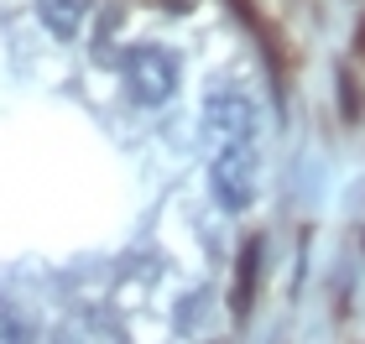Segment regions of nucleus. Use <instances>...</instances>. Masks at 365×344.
<instances>
[{
	"mask_svg": "<svg viewBox=\"0 0 365 344\" xmlns=\"http://www.w3.org/2000/svg\"><path fill=\"white\" fill-rule=\"evenodd\" d=\"M339 105H344V120H360V94H355V73L350 68H339Z\"/></svg>",
	"mask_w": 365,
	"mask_h": 344,
	"instance_id": "6",
	"label": "nucleus"
},
{
	"mask_svg": "<svg viewBox=\"0 0 365 344\" xmlns=\"http://www.w3.org/2000/svg\"><path fill=\"white\" fill-rule=\"evenodd\" d=\"M0 344H26V323L11 308H0Z\"/></svg>",
	"mask_w": 365,
	"mask_h": 344,
	"instance_id": "7",
	"label": "nucleus"
},
{
	"mask_svg": "<svg viewBox=\"0 0 365 344\" xmlns=\"http://www.w3.org/2000/svg\"><path fill=\"white\" fill-rule=\"evenodd\" d=\"M42 21L58 31V37H73L78 21H84V0H42Z\"/></svg>",
	"mask_w": 365,
	"mask_h": 344,
	"instance_id": "5",
	"label": "nucleus"
},
{
	"mask_svg": "<svg viewBox=\"0 0 365 344\" xmlns=\"http://www.w3.org/2000/svg\"><path fill=\"white\" fill-rule=\"evenodd\" d=\"M360 47H365V37H360Z\"/></svg>",
	"mask_w": 365,
	"mask_h": 344,
	"instance_id": "8",
	"label": "nucleus"
},
{
	"mask_svg": "<svg viewBox=\"0 0 365 344\" xmlns=\"http://www.w3.org/2000/svg\"><path fill=\"white\" fill-rule=\"evenodd\" d=\"M214 193H220V204L235 214V209H245L256 199V152H251V141H240V146H220V157H214Z\"/></svg>",
	"mask_w": 365,
	"mask_h": 344,
	"instance_id": "1",
	"label": "nucleus"
},
{
	"mask_svg": "<svg viewBox=\"0 0 365 344\" xmlns=\"http://www.w3.org/2000/svg\"><path fill=\"white\" fill-rule=\"evenodd\" d=\"M204 130H209V136L220 141V146H240V141H251V136H256V110H251V100H245V94H230V89L209 94Z\"/></svg>",
	"mask_w": 365,
	"mask_h": 344,
	"instance_id": "3",
	"label": "nucleus"
},
{
	"mask_svg": "<svg viewBox=\"0 0 365 344\" xmlns=\"http://www.w3.org/2000/svg\"><path fill=\"white\" fill-rule=\"evenodd\" d=\"M125 84H130V94H136L141 105H162L178 89V68H173L168 53H157V47H136L130 63H125Z\"/></svg>",
	"mask_w": 365,
	"mask_h": 344,
	"instance_id": "2",
	"label": "nucleus"
},
{
	"mask_svg": "<svg viewBox=\"0 0 365 344\" xmlns=\"http://www.w3.org/2000/svg\"><path fill=\"white\" fill-rule=\"evenodd\" d=\"M256 287H261V235H251L240 245V261H235V287H230V308H235V318L245 323L256 308Z\"/></svg>",
	"mask_w": 365,
	"mask_h": 344,
	"instance_id": "4",
	"label": "nucleus"
}]
</instances>
